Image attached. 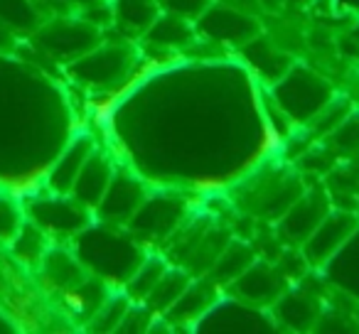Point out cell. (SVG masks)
<instances>
[{"mask_svg": "<svg viewBox=\"0 0 359 334\" xmlns=\"http://www.w3.org/2000/svg\"><path fill=\"white\" fill-rule=\"evenodd\" d=\"M0 182L8 180V150H13V195L22 197L20 185L45 180L47 167L60 155L72 128L69 104L60 86L35 67L0 55Z\"/></svg>", "mask_w": 359, "mask_h": 334, "instance_id": "cell-1", "label": "cell"}, {"mask_svg": "<svg viewBox=\"0 0 359 334\" xmlns=\"http://www.w3.org/2000/svg\"><path fill=\"white\" fill-rule=\"evenodd\" d=\"M72 251L89 275L101 278L111 288H123L150 249H145L126 226L94 219L72 239Z\"/></svg>", "mask_w": 359, "mask_h": 334, "instance_id": "cell-2", "label": "cell"}, {"mask_svg": "<svg viewBox=\"0 0 359 334\" xmlns=\"http://www.w3.org/2000/svg\"><path fill=\"white\" fill-rule=\"evenodd\" d=\"M140 52L130 45V40L109 42L104 37L101 45H96L84 57L67 64V76L74 84L84 86L89 91H126V86L133 81L138 69Z\"/></svg>", "mask_w": 359, "mask_h": 334, "instance_id": "cell-3", "label": "cell"}, {"mask_svg": "<svg viewBox=\"0 0 359 334\" xmlns=\"http://www.w3.org/2000/svg\"><path fill=\"white\" fill-rule=\"evenodd\" d=\"M266 94L295 128H305L334 99L337 91L323 74L293 62V67L276 84H271Z\"/></svg>", "mask_w": 359, "mask_h": 334, "instance_id": "cell-4", "label": "cell"}, {"mask_svg": "<svg viewBox=\"0 0 359 334\" xmlns=\"http://www.w3.org/2000/svg\"><path fill=\"white\" fill-rule=\"evenodd\" d=\"M190 219V202L182 195V190L175 187H150L148 197L138 207L126 229L145 246V249H158L168 244L180 226Z\"/></svg>", "mask_w": 359, "mask_h": 334, "instance_id": "cell-5", "label": "cell"}, {"mask_svg": "<svg viewBox=\"0 0 359 334\" xmlns=\"http://www.w3.org/2000/svg\"><path fill=\"white\" fill-rule=\"evenodd\" d=\"M104 37L106 30L81 18L79 13H69V15L47 18L32 32V45L50 62L67 67L79 57H84L86 52H91L96 45H101Z\"/></svg>", "mask_w": 359, "mask_h": 334, "instance_id": "cell-6", "label": "cell"}, {"mask_svg": "<svg viewBox=\"0 0 359 334\" xmlns=\"http://www.w3.org/2000/svg\"><path fill=\"white\" fill-rule=\"evenodd\" d=\"M25 216L37 224L52 241H72L94 221V211L72 195H57L50 190H35L25 195Z\"/></svg>", "mask_w": 359, "mask_h": 334, "instance_id": "cell-7", "label": "cell"}, {"mask_svg": "<svg viewBox=\"0 0 359 334\" xmlns=\"http://www.w3.org/2000/svg\"><path fill=\"white\" fill-rule=\"evenodd\" d=\"M249 185L254 187H241L244 190V200L249 204V209L259 216L266 219H276L303 195V182L288 167H278V170H271L269 160L261 162V167H256L254 172L244 177Z\"/></svg>", "mask_w": 359, "mask_h": 334, "instance_id": "cell-8", "label": "cell"}, {"mask_svg": "<svg viewBox=\"0 0 359 334\" xmlns=\"http://www.w3.org/2000/svg\"><path fill=\"white\" fill-rule=\"evenodd\" d=\"M197 37L210 45L226 47V50H239L249 40L264 32L261 20L251 11H241L222 0H212L210 8L195 20Z\"/></svg>", "mask_w": 359, "mask_h": 334, "instance_id": "cell-9", "label": "cell"}, {"mask_svg": "<svg viewBox=\"0 0 359 334\" xmlns=\"http://www.w3.org/2000/svg\"><path fill=\"white\" fill-rule=\"evenodd\" d=\"M195 332H246V334H271L280 332L271 309H261L234 295L224 293L215 302V307L197 322Z\"/></svg>", "mask_w": 359, "mask_h": 334, "instance_id": "cell-10", "label": "cell"}, {"mask_svg": "<svg viewBox=\"0 0 359 334\" xmlns=\"http://www.w3.org/2000/svg\"><path fill=\"white\" fill-rule=\"evenodd\" d=\"M148 192H150V185L130 167V165L116 162L109 190H106L99 207L94 209V219L106 221V224L126 226L130 221V216L138 211V207L143 204Z\"/></svg>", "mask_w": 359, "mask_h": 334, "instance_id": "cell-11", "label": "cell"}, {"mask_svg": "<svg viewBox=\"0 0 359 334\" xmlns=\"http://www.w3.org/2000/svg\"><path fill=\"white\" fill-rule=\"evenodd\" d=\"M359 214L357 209H344V207H332L325 214V219L318 224V229L303 241L300 253L308 260L313 270H320L344 244L349 236L357 231Z\"/></svg>", "mask_w": 359, "mask_h": 334, "instance_id": "cell-12", "label": "cell"}, {"mask_svg": "<svg viewBox=\"0 0 359 334\" xmlns=\"http://www.w3.org/2000/svg\"><path fill=\"white\" fill-rule=\"evenodd\" d=\"M288 288L290 278L280 270L278 263L256 258L234 283L226 285L224 293L234 295V298L244 300V302L254 305V307L271 309Z\"/></svg>", "mask_w": 359, "mask_h": 334, "instance_id": "cell-13", "label": "cell"}, {"mask_svg": "<svg viewBox=\"0 0 359 334\" xmlns=\"http://www.w3.org/2000/svg\"><path fill=\"white\" fill-rule=\"evenodd\" d=\"M330 209H332V200L323 185L305 187L303 195L278 216V231L283 241L300 249L303 241L318 229V224Z\"/></svg>", "mask_w": 359, "mask_h": 334, "instance_id": "cell-14", "label": "cell"}, {"mask_svg": "<svg viewBox=\"0 0 359 334\" xmlns=\"http://www.w3.org/2000/svg\"><path fill=\"white\" fill-rule=\"evenodd\" d=\"M224 295V288L210 278V275H197L190 280L185 293L172 302V307L158 317L165 324V329H187L195 332L197 322L215 307L217 300Z\"/></svg>", "mask_w": 359, "mask_h": 334, "instance_id": "cell-15", "label": "cell"}, {"mask_svg": "<svg viewBox=\"0 0 359 334\" xmlns=\"http://www.w3.org/2000/svg\"><path fill=\"white\" fill-rule=\"evenodd\" d=\"M323 312V300L310 288H305L303 283L290 285L278 298V302L271 307V314H273L280 332H310V329H318Z\"/></svg>", "mask_w": 359, "mask_h": 334, "instance_id": "cell-16", "label": "cell"}, {"mask_svg": "<svg viewBox=\"0 0 359 334\" xmlns=\"http://www.w3.org/2000/svg\"><path fill=\"white\" fill-rule=\"evenodd\" d=\"M236 52H239V62L249 69V74L259 84H264L266 89L276 84L295 62L288 52L280 50L276 42H271L264 32L249 40L246 45H241Z\"/></svg>", "mask_w": 359, "mask_h": 334, "instance_id": "cell-17", "label": "cell"}, {"mask_svg": "<svg viewBox=\"0 0 359 334\" xmlns=\"http://www.w3.org/2000/svg\"><path fill=\"white\" fill-rule=\"evenodd\" d=\"M94 148H96V140L91 138L89 133H84V130H76V133L67 140L65 148L60 150V155L52 160L50 167H47L45 180H42L45 190L57 192V195H69L72 185H74L76 175H79V170H81V165L94 153Z\"/></svg>", "mask_w": 359, "mask_h": 334, "instance_id": "cell-18", "label": "cell"}, {"mask_svg": "<svg viewBox=\"0 0 359 334\" xmlns=\"http://www.w3.org/2000/svg\"><path fill=\"white\" fill-rule=\"evenodd\" d=\"M116 155L106 148H99L96 145L94 153L86 158V162L81 165L79 175H76L74 185H72V197L81 202L84 207H89L91 211L99 207L101 197L106 195L109 190V182L114 177V170H116Z\"/></svg>", "mask_w": 359, "mask_h": 334, "instance_id": "cell-19", "label": "cell"}, {"mask_svg": "<svg viewBox=\"0 0 359 334\" xmlns=\"http://www.w3.org/2000/svg\"><path fill=\"white\" fill-rule=\"evenodd\" d=\"M197 40L200 37H197L195 22L165 11L155 18V22L148 27V32L140 37L145 50L155 52H185L190 47H195Z\"/></svg>", "mask_w": 359, "mask_h": 334, "instance_id": "cell-20", "label": "cell"}, {"mask_svg": "<svg viewBox=\"0 0 359 334\" xmlns=\"http://www.w3.org/2000/svg\"><path fill=\"white\" fill-rule=\"evenodd\" d=\"M40 273L45 285H50L57 293H67V290L76 288L81 280L89 278L86 268L81 265V260L76 258V253L72 251V246L67 244H52L47 249V253L40 260Z\"/></svg>", "mask_w": 359, "mask_h": 334, "instance_id": "cell-21", "label": "cell"}, {"mask_svg": "<svg viewBox=\"0 0 359 334\" xmlns=\"http://www.w3.org/2000/svg\"><path fill=\"white\" fill-rule=\"evenodd\" d=\"M111 6V30L123 40H140L163 13L158 0H109Z\"/></svg>", "mask_w": 359, "mask_h": 334, "instance_id": "cell-22", "label": "cell"}, {"mask_svg": "<svg viewBox=\"0 0 359 334\" xmlns=\"http://www.w3.org/2000/svg\"><path fill=\"white\" fill-rule=\"evenodd\" d=\"M318 273L344 295L359 300V226Z\"/></svg>", "mask_w": 359, "mask_h": 334, "instance_id": "cell-23", "label": "cell"}, {"mask_svg": "<svg viewBox=\"0 0 359 334\" xmlns=\"http://www.w3.org/2000/svg\"><path fill=\"white\" fill-rule=\"evenodd\" d=\"M111 290L114 288H111L109 283H104L101 278L89 275V278L81 280L76 288L62 293V302H65V307L69 309L79 322L86 324L96 314V309L104 305V300L111 295Z\"/></svg>", "mask_w": 359, "mask_h": 334, "instance_id": "cell-24", "label": "cell"}, {"mask_svg": "<svg viewBox=\"0 0 359 334\" xmlns=\"http://www.w3.org/2000/svg\"><path fill=\"white\" fill-rule=\"evenodd\" d=\"M256 258H259V251H256L251 244H244V241H229V244L222 249V253L215 258V263H212V268L207 270V275L226 290V285L234 283V280L239 278Z\"/></svg>", "mask_w": 359, "mask_h": 334, "instance_id": "cell-25", "label": "cell"}, {"mask_svg": "<svg viewBox=\"0 0 359 334\" xmlns=\"http://www.w3.org/2000/svg\"><path fill=\"white\" fill-rule=\"evenodd\" d=\"M192 278H195V275H192L190 270H185L177 263H170L168 270L163 273V278L155 283V288L150 290V295L143 300V302L148 305L158 317H163V314L172 307L175 300L185 293V288L190 285Z\"/></svg>", "mask_w": 359, "mask_h": 334, "instance_id": "cell-26", "label": "cell"}, {"mask_svg": "<svg viewBox=\"0 0 359 334\" xmlns=\"http://www.w3.org/2000/svg\"><path fill=\"white\" fill-rule=\"evenodd\" d=\"M45 20L40 0H0V25L15 35H32Z\"/></svg>", "mask_w": 359, "mask_h": 334, "instance_id": "cell-27", "label": "cell"}, {"mask_svg": "<svg viewBox=\"0 0 359 334\" xmlns=\"http://www.w3.org/2000/svg\"><path fill=\"white\" fill-rule=\"evenodd\" d=\"M52 246V239L40 229L37 224H32L30 219L22 221L20 231L15 234V239L8 244L13 258L18 263L27 265V268H37L42 260V256L47 253V249Z\"/></svg>", "mask_w": 359, "mask_h": 334, "instance_id": "cell-28", "label": "cell"}, {"mask_svg": "<svg viewBox=\"0 0 359 334\" xmlns=\"http://www.w3.org/2000/svg\"><path fill=\"white\" fill-rule=\"evenodd\" d=\"M168 265H170L168 256H163L158 249H150L148 256L143 258V263L135 268V273L130 275V280L123 285V293L128 295L133 302H143V300L150 295V290L155 288V283L163 278Z\"/></svg>", "mask_w": 359, "mask_h": 334, "instance_id": "cell-29", "label": "cell"}, {"mask_svg": "<svg viewBox=\"0 0 359 334\" xmlns=\"http://www.w3.org/2000/svg\"><path fill=\"white\" fill-rule=\"evenodd\" d=\"M352 111H354V104L347 99V96L334 94V99L330 101V104L325 106V109L320 111V113L315 116V118L310 120L308 125H305L303 133L308 135L313 143H318V140L327 138V135L332 133V130L337 128V125L342 123V120L347 118Z\"/></svg>", "mask_w": 359, "mask_h": 334, "instance_id": "cell-30", "label": "cell"}, {"mask_svg": "<svg viewBox=\"0 0 359 334\" xmlns=\"http://www.w3.org/2000/svg\"><path fill=\"white\" fill-rule=\"evenodd\" d=\"M130 302L133 300L123 293V288H114L109 298L104 300V305L96 309L94 317L86 322V329L89 332H118V324Z\"/></svg>", "mask_w": 359, "mask_h": 334, "instance_id": "cell-31", "label": "cell"}, {"mask_svg": "<svg viewBox=\"0 0 359 334\" xmlns=\"http://www.w3.org/2000/svg\"><path fill=\"white\" fill-rule=\"evenodd\" d=\"M323 140L339 160L354 158V155L359 153V109H354L352 113Z\"/></svg>", "mask_w": 359, "mask_h": 334, "instance_id": "cell-32", "label": "cell"}, {"mask_svg": "<svg viewBox=\"0 0 359 334\" xmlns=\"http://www.w3.org/2000/svg\"><path fill=\"white\" fill-rule=\"evenodd\" d=\"M25 219V207H22L20 197L8 190L0 192V246H8L15 239Z\"/></svg>", "mask_w": 359, "mask_h": 334, "instance_id": "cell-33", "label": "cell"}, {"mask_svg": "<svg viewBox=\"0 0 359 334\" xmlns=\"http://www.w3.org/2000/svg\"><path fill=\"white\" fill-rule=\"evenodd\" d=\"M155 319H158V314H155L145 302H130L128 309H126V314H123V319H121V324H118V332L121 334L153 332Z\"/></svg>", "mask_w": 359, "mask_h": 334, "instance_id": "cell-34", "label": "cell"}, {"mask_svg": "<svg viewBox=\"0 0 359 334\" xmlns=\"http://www.w3.org/2000/svg\"><path fill=\"white\" fill-rule=\"evenodd\" d=\"M158 3L165 13H172V15H180L185 18V20L195 22L210 8L212 0H158Z\"/></svg>", "mask_w": 359, "mask_h": 334, "instance_id": "cell-35", "label": "cell"}, {"mask_svg": "<svg viewBox=\"0 0 359 334\" xmlns=\"http://www.w3.org/2000/svg\"><path fill=\"white\" fill-rule=\"evenodd\" d=\"M256 3L264 6L266 11L278 13V11H283V8H308V6H313L315 0H256Z\"/></svg>", "mask_w": 359, "mask_h": 334, "instance_id": "cell-36", "label": "cell"}, {"mask_svg": "<svg viewBox=\"0 0 359 334\" xmlns=\"http://www.w3.org/2000/svg\"><path fill=\"white\" fill-rule=\"evenodd\" d=\"M18 45H20V40H18L15 32L8 30L6 25H0V55H8V52L18 50Z\"/></svg>", "mask_w": 359, "mask_h": 334, "instance_id": "cell-37", "label": "cell"}, {"mask_svg": "<svg viewBox=\"0 0 359 334\" xmlns=\"http://www.w3.org/2000/svg\"><path fill=\"white\" fill-rule=\"evenodd\" d=\"M337 8H347V11H354L359 13V0H334Z\"/></svg>", "mask_w": 359, "mask_h": 334, "instance_id": "cell-38", "label": "cell"}, {"mask_svg": "<svg viewBox=\"0 0 359 334\" xmlns=\"http://www.w3.org/2000/svg\"><path fill=\"white\" fill-rule=\"evenodd\" d=\"M0 332H15V327L11 324V319L3 317V312H0Z\"/></svg>", "mask_w": 359, "mask_h": 334, "instance_id": "cell-39", "label": "cell"}, {"mask_svg": "<svg viewBox=\"0 0 359 334\" xmlns=\"http://www.w3.org/2000/svg\"><path fill=\"white\" fill-rule=\"evenodd\" d=\"M55 3H57V0H55ZM62 3H72V6H81V8H84V6H89V3H96V0H62Z\"/></svg>", "mask_w": 359, "mask_h": 334, "instance_id": "cell-40", "label": "cell"}, {"mask_svg": "<svg viewBox=\"0 0 359 334\" xmlns=\"http://www.w3.org/2000/svg\"><path fill=\"white\" fill-rule=\"evenodd\" d=\"M349 160H352V162H354V165H357V167H359V153L354 155V158H349Z\"/></svg>", "mask_w": 359, "mask_h": 334, "instance_id": "cell-41", "label": "cell"}]
</instances>
